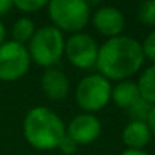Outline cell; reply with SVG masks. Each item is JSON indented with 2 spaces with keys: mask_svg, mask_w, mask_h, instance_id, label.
<instances>
[{
  "mask_svg": "<svg viewBox=\"0 0 155 155\" xmlns=\"http://www.w3.org/2000/svg\"><path fill=\"white\" fill-rule=\"evenodd\" d=\"M144 62L141 43L128 35L108 38L99 46L96 68L97 73L111 81H128L138 73Z\"/></svg>",
  "mask_w": 155,
  "mask_h": 155,
  "instance_id": "6da1fadb",
  "label": "cell"
},
{
  "mask_svg": "<svg viewBox=\"0 0 155 155\" xmlns=\"http://www.w3.org/2000/svg\"><path fill=\"white\" fill-rule=\"evenodd\" d=\"M23 135L34 149L53 150L65 137V123L50 108L38 105L28 111L23 120Z\"/></svg>",
  "mask_w": 155,
  "mask_h": 155,
  "instance_id": "7a4b0ae2",
  "label": "cell"
},
{
  "mask_svg": "<svg viewBox=\"0 0 155 155\" xmlns=\"http://www.w3.org/2000/svg\"><path fill=\"white\" fill-rule=\"evenodd\" d=\"M47 11L52 26L61 32H82L91 18V5L85 0H52Z\"/></svg>",
  "mask_w": 155,
  "mask_h": 155,
  "instance_id": "3957f363",
  "label": "cell"
},
{
  "mask_svg": "<svg viewBox=\"0 0 155 155\" xmlns=\"http://www.w3.org/2000/svg\"><path fill=\"white\" fill-rule=\"evenodd\" d=\"M64 47H65L64 34L56 28H53L52 25H49L35 31L34 37L29 41L28 52L31 61H34L40 67L52 68L64 56Z\"/></svg>",
  "mask_w": 155,
  "mask_h": 155,
  "instance_id": "277c9868",
  "label": "cell"
},
{
  "mask_svg": "<svg viewBox=\"0 0 155 155\" xmlns=\"http://www.w3.org/2000/svg\"><path fill=\"white\" fill-rule=\"evenodd\" d=\"M111 82L99 73L84 76L74 90L76 104L84 113L94 114L104 110L111 101Z\"/></svg>",
  "mask_w": 155,
  "mask_h": 155,
  "instance_id": "5b68a950",
  "label": "cell"
},
{
  "mask_svg": "<svg viewBox=\"0 0 155 155\" xmlns=\"http://www.w3.org/2000/svg\"><path fill=\"white\" fill-rule=\"evenodd\" d=\"M31 62L32 61L26 46L12 40L5 41L0 46V81H18L28 73Z\"/></svg>",
  "mask_w": 155,
  "mask_h": 155,
  "instance_id": "8992f818",
  "label": "cell"
},
{
  "mask_svg": "<svg viewBox=\"0 0 155 155\" xmlns=\"http://www.w3.org/2000/svg\"><path fill=\"white\" fill-rule=\"evenodd\" d=\"M97 53H99V44L88 34L84 32L71 34L65 40L64 55L67 56L70 64L74 65L76 68L90 70L96 67Z\"/></svg>",
  "mask_w": 155,
  "mask_h": 155,
  "instance_id": "52a82bcc",
  "label": "cell"
},
{
  "mask_svg": "<svg viewBox=\"0 0 155 155\" xmlns=\"http://www.w3.org/2000/svg\"><path fill=\"white\" fill-rule=\"evenodd\" d=\"M101 132L102 125L96 114L81 113L74 116L68 125H65V135H68L78 146H85L96 141Z\"/></svg>",
  "mask_w": 155,
  "mask_h": 155,
  "instance_id": "ba28073f",
  "label": "cell"
},
{
  "mask_svg": "<svg viewBox=\"0 0 155 155\" xmlns=\"http://www.w3.org/2000/svg\"><path fill=\"white\" fill-rule=\"evenodd\" d=\"M93 28L107 38H114L122 35L125 29V15L119 8L114 6H101L91 12Z\"/></svg>",
  "mask_w": 155,
  "mask_h": 155,
  "instance_id": "9c48e42d",
  "label": "cell"
},
{
  "mask_svg": "<svg viewBox=\"0 0 155 155\" xmlns=\"http://www.w3.org/2000/svg\"><path fill=\"white\" fill-rule=\"evenodd\" d=\"M41 90L50 101H64L70 91V81L62 70L56 67L46 68L41 76Z\"/></svg>",
  "mask_w": 155,
  "mask_h": 155,
  "instance_id": "30bf717a",
  "label": "cell"
},
{
  "mask_svg": "<svg viewBox=\"0 0 155 155\" xmlns=\"http://www.w3.org/2000/svg\"><path fill=\"white\" fill-rule=\"evenodd\" d=\"M150 138H152V132L146 122L131 120L122 131V141L125 143L126 149L144 150Z\"/></svg>",
  "mask_w": 155,
  "mask_h": 155,
  "instance_id": "8fae6325",
  "label": "cell"
},
{
  "mask_svg": "<svg viewBox=\"0 0 155 155\" xmlns=\"http://www.w3.org/2000/svg\"><path fill=\"white\" fill-rule=\"evenodd\" d=\"M140 90L137 82L132 81H120L111 88V101L123 110L131 108L140 99Z\"/></svg>",
  "mask_w": 155,
  "mask_h": 155,
  "instance_id": "7c38bea8",
  "label": "cell"
},
{
  "mask_svg": "<svg viewBox=\"0 0 155 155\" xmlns=\"http://www.w3.org/2000/svg\"><path fill=\"white\" fill-rule=\"evenodd\" d=\"M137 85L140 90V96L150 105H155V64L147 67L140 74Z\"/></svg>",
  "mask_w": 155,
  "mask_h": 155,
  "instance_id": "4fadbf2b",
  "label": "cell"
},
{
  "mask_svg": "<svg viewBox=\"0 0 155 155\" xmlns=\"http://www.w3.org/2000/svg\"><path fill=\"white\" fill-rule=\"evenodd\" d=\"M35 23L29 18V17H21L18 18L14 26H12V41L20 43V44H26L31 41V38L35 34Z\"/></svg>",
  "mask_w": 155,
  "mask_h": 155,
  "instance_id": "5bb4252c",
  "label": "cell"
},
{
  "mask_svg": "<svg viewBox=\"0 0 155 155\" xmlns=\"http://www.w3.org/2000/svg\"><path fill=\"white\" fill-rule=\"evenodd\" d=\"M153 105H150L147 101H144L143 97H140L131 108H128V113L131 116V120L135 122H146L149 117V113L152 110Z\"/></svg>",
  "mask_w": 155,
  "mask_h": 155,
  "instance_id": "9a60e30c",
  "label": "cell"
},
{
  "mask_svg": "<svg viewBox=\"0 0 155 155\" xmlns=\"http://www.w3.org/2000/svg\"><path fill=\"white\" fill-rule=\"evenodd\" d=\"M137 14L141 25L155 28V0H147V2L140 3Z\"/></svg>",
  "mask_w": 155,
  "mask_h": 155,
  "instance_id": "2e32d148",
  "label": "cell"
},
{
  "mask_svg": "<svg viewBox=\"0 0 155 155\" xmlns=\"http://www.w3.org/2000/svg\"><path fill=\"white\" fill-rule=\"evenodd\" d=\"M12 6L18 11L32 14L47 6L46 0H12Z\"/></svg>",
  "mask_w": 155,
  "mask_h": 155,
  "instance_id": "e0dca14e",
  "label": "cell"
},
{
  "mask_svg": "<svg viewBox=\"0 0 155 155\" xmlns=\"http://www.w3.org/2000/svg\"><path fill=\"white\" fill-rule=\"evenodd\" d=\"M141 50H143L144 59L147 58L149 61H152V64H155V29L150 31L147 37L144 38V41L141 43Z\"/></svg>",
  "mask_w": 155,
  "mask_h": 155,
  "instance_id": "ac0fdd59",
  "label": "cell"
},
{
  "mask_svg": "<svg viewBox=\"0 0 155 155\" xmlns=\"http://www.w3.org/2000/svg\"><path fill=\"white\" fill-rule=\"evenodd\" d=\"M78 147H79V146H78L68 135H65V137L61 140L59 146H58V149H59L64 155H73V153L78 150Z\"/></svg>",
  "mask_w": 155,
  "mask_h": 155,
  "instance_id": "d6986e66",
  "label": "cell"
},
{
  "mask_svg": "<svg viewBox=\"0 0 155 155\" xmlns=\"http://www.w3.org/2000/svg\"><path fill=\"white\" fill-rule=\"evenodd\" d=\"M12 8V0H0V17L6 15Z\"/></svg>",
  "mask_w": 155,
  "mask_h": 155,
  "instance_id": "ffe728a7",
  "label": "cell"
},
{
  "mask_svg": "<svg viewBox=\"0 0 155 155\" xmlns=\"http://www.w3.org/2000/svg\"><path fill=\"white\" fill-rule=\"evenodd\" d=\"M146 123H147V126H149L150 132H152V134H155V105L152 107V110H150V113H149V117H147Z\"/></svg>",
  "mask_w": 155,
  "mask_h": 155,
  "instance_id": "44dd1931",
  "label": "cell"
},
{
  "mask_svg": "<svg viewBox=\"0 0 155 155\" xmlns=\"http://www.w3.org/2000/svg\"><path fill=\"white\" fill-rule=\"evenodd\" d=\"M120 155H150L146 150H135V149H125Z\"/></svg>",
  "mask_w": 155,
  "mask_h": 155,
  "instance_id": "7402d4cb",
  "label": "cell"
},
{
  "mask_svg": "<svg viewBox=\"0 0 155 155\" xmlns=\"http://www.w3.org/2000/svg\"><path fill=\"white\" fill-rule=\"evenodd\" d=\"M5 37H6V29H5V25L0 21V46L5 43Z\"/></svg>",
  "mask_w": 155,
  "mask_h": 155,
  "instance_id": "603a6c76",
  "label": "cell"
}]
</instances>
